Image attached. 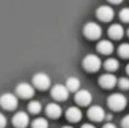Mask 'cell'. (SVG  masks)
Listing matches in <instances>:
<instances>
[{
	"mask_svg": "<svg viewBox=\"0 0 129 128\" xmlns=\"http://www.w3.org/2000/svg\"><path fill=\"white\" fill-rule=\"evenodd\" d=\"M126 96L122 95V94L119 92H114L111 94V95L109 96V99H107V105H109V108L111 109V110L114 112H119V110H124L125 108H126Z\"/></svg>",
	"mask_w": 129,
	"mask_h": 128,
	"instance_id": "cell-1",
	"label": "cell"
},
{
	"mask_svg": "<svg viewBox=\"0 0 129 128\" xmlns=\"http://www.w3.org/2000/svg\"><path fill=\"white\" fill-rule=\"evenodd\" d=\"M82 68L87 72H98L100 68H102V61L98 55H93V54H88L87 57L82 59Z\"/></svg>",
	"mask_w": 129,
	"mask_h": 128,
	"instance_id": "cell-2",
	"label": "cell"
},
{
	"mask_svg": "<svg viewBox=\"0 0 129 128\" xmlns=\"http://www.w3.org/2000/svg\"><path fill=\"white\" fill-rule=\"evenodd\" d=\"M82 33H84V36L87 39H89V40H98V39L102 36V28H100V25H98L96 22H87L84 25Z\"/></svg>",
	"mask_w": 129,
	"mask_h": 128,
	"instance_id": "cell-3",
	"label": "cell"
},
{
	"mask_svg": "<svg viewBox=\"0 0 129 128\" xmlns=\"http://www.w3.org/2000/svg\"><path fill=\"white\" fill-rule=\"evenodd\" d=\"M33 87L37 88L40 91H45L48 90V88L51 87V79L48 74H45V73H36L35 76H33Z\"/></svg>",
	"mask_w": 129,
	"mask_h": 128,
	"instance_id": "cell-4",
	"label": "cell"
},
{
	"mask_svg": "<svg viewBox=\"0 0 129 128\" xmlns=\"http://www.w3.org/2000/svg\"><path fill=\"white\" fill-rule=\"evenodd\" d=\"M0 106L6 110H14L17 109L18 106V98L17 95L14 94H10V92H4L0 95Z\"/></svg>",
	"mask_w": 129,
	"mask_h": 128,
	"instance_id": "cell-5",
	"label": "cell"
},
{
	"mask_svg": "<svg viewBox=\"0 0 129 128\" xmlns=\"http://www.w3.org/2000/svg\"><path fill=\"white\" fill-rule=\"evenodd\" d=\"M15 92H17V96L23 99H29L35 95V87L30 85L29 83H19L15 87Z\"/></svg>",
	"mask_w": 129,
	"mask_h": 128,
	"instance_id": "cell-6",
	"label": "cell"
},
{
	"mask_svg": "<svg viewBox=\"0 0 129 128\" xmlns=\"http://www.w3.org/2000/svg\"><path fill=\"white\" fill-rule=\"evenodd\" d=\"M69 92L70 91L66 88V85L63 84H55L54 87L51 88V96L54 99L59 100V102H62V100H66L69 98Z\"/></svg>",
	"mask_w": 129,
	"mask_h": 128,
	"instance_id": "cell-7",
	"label": "cell"
},
{
	"mask_svg": "<svg viewBox=\"0 0 129 128\" xmlns=\"http://www.w3.org/2000/svg\"><path fill=\"white\" fill-rule=\"evenodd\" d=\"M96 17L103 22H109L114 18V10L110 6H100L96 8Z\"/></svg>",
	"mask_w": 129,
	"mask_h": 128,
	"instance_id": "cell-8",
	"label": "cell"
},
{
	"mask_svg": "<svg viewBox=\"0 0 129 128\" xmlns=\"http://www.w3.org/2000/svg\"><path fill=\"white\" fill-rule=\"evenodd\" d=\"M88 117H89L92 121H103V120H106V112L103 110L102 106L93 105V106H91L89 110H88Z\"/></svg>",
	"mask_w": 129,
	"mask_h": 128,
	"instance_id": "cell-9",
	"label": "cell"
},
{
	"mask_svg": "<svg viewBox=\"0 0 129 128\" xmlns=\"http://www.w3.org/2000/svg\"><path fill=\"white\" fill-rule=\"evenodd\" d=\"M117 77L113 73H104V74H102L99 77V84H100V87H103V88H106V90H110V88H113V87H115L117 85Z\"/></svg>",
	"mask_w": 129,
	"mask_h": 128,
	"instance_id": "cell-10",
	"label": "cell"
},
{
	"mask_svg": "<svg viewBox=\"0 0 129 128\" xmlns=\"http://www.w3.org/2000/svg\"><path fill=\"white\" fill-rule=\"evenodd\" d=\"M29 116L25 112H18L13 117V124L15 128H26L29 125Z\"/></svg>",
	"mask_w": 129,
	"mask_h": 128,
	"instance_id": "cell-11",
	"label": "cell"
},
{
	"mask_svg": "<svg viewBox=\"0 0 129 128\" xmlns=\"http://www.w3.org/2000/svg\"><path fill=\"white\" fill-rule=\"evenodd\" d=\"M76 102L81 106H88L92 102V94L88 90H78L76 92Z\"/></svg>",
	"mask_w": 129,
	"mask_h": 128,
	"instance_id": "cell-12",
	"label": "cell"
},
{
	"mask_svg": "<svg viewBox=\"0 0 129 128\" xmlns=\"http://www.w3.org/2000/svg\"><path fill=\"white\" fill-rule=\"evenodd\" d=\"M45 113L51 118H59L62 116V108H60V105H58L55 102L48 103L47 108H45Z\"/></svg>",
	"mask_w": 129,
	"mask_h": 128,
	"instance_id": "cell-13",
	"label": "cell"
},
{
	"mask_svg": "<svg viewBox=\"0 0 129 128\" xmlns=\"http://www.w3.org/2000/svg\"><path fill=\"white\" fill-rule=\"evenodd\" d=\"M66 117L69 121L72 123H77L82 118V112L80 110V108H76V106H72L66 110Z\"/></svg>",
	"mask_w": 129,
	"mask_h": 128,
	"instance_id": "cell-14",
	"label": "cell"
},
{
	"mask_svg": "<svg viewBox=\"0 0 129 128\" xmlns=\"http://www.w3.org/2000/svg\"><path fill=\"white\" fill-rule=\"evenodd\" d=\"M96 48L100 54H103V55H110V54L114 51V45H113V43L110 40H100L98 43Z\"/></svg>",
	"mask_w": 129,
	"mask_h": 128,
	"instance_id": "cell-15",
	"label": "cell"
},
{
	"mask_svg": "<svg viewBox=\"0 0 129 128\" xmlns=\"http://www.w3.org/2000/svg\"><path fill=\"white\" fill-rule=\"evenodd\" d=\"M124 32H125L124 28H122L119 23H113V25L109 28V36L111 39H114V40H119V39H122Z\"/></svg>",
	"mask_w": 129,
	"mask_h": 128,
	"instance_id": "cell-16",
	"label": "cell"
},
{
	"mask_svg": "<svg viewBox=\"0 0 129 128\" xmlns=\"http://www.w3.org/2000/svg\"><path fill=\"white\" fill-rule=\"evenodd\" d=\"M81 87V83L77 77H69L66 80V88L70 91V92H77Z\"/></svg>",
	"mask_w": 129,
	"mask_h": 128,
	"instance_id": "cell-17",
	"label": "cell"
},
{
	"mask_svg": "<svg viewBox=\"0 0 129 128\" xmlns=\"http://www.w3.org/2000/svg\"><path fill=\"white\" fill-rule=\"evenodd\" d=\"M103 66L107 72H115L117 69H118V61H117L115 58H109V59L104 61Z\"/></svg>",
	"mask_w": 129,
	"mask_h": 128,
	"instance_id": "cell-18",
	"label": "cell"
},
{
	"mask_svg": "<svg viewBox=\"0 0 129 128\" xmlns=\"http://www.w3.org/2000/svg\"><path fill=\"white\" fill-rule=\"evenodd\" d=\"M27 110L32 114H39L41 112V103L39 100H32V102L27 103Z\"/></svg>",
	"mask_w": 129,
	"mask_h": 128,
	"instance_id": "cell-19",
	"label": "cell"
},
{
	"mask_svg": "<svg viewBox=\"0 0 129 128\" xmlns=\"http://www.w3.org/2000/svg\"><path fill=\"white\" fill-rule=\"evenodd\" d=\"M50 124H48L47 118L44 117H37L32 121V128H48Z\"/></svg>",
	"mask_w": 129,
	"mask_h": 128,
	"instance_id": "cell-20",
	"label": "cell"
},
{
	"mask_svg": "<svg viewBox=\"0 0 129 128\" xmlns=\"http://www.w3.org/2000/svg\"><path fill=\"white\" fill-rule=\"evenodd\" d=\"M118 55L121 58H129V43H124L118 47Z\"/></svg>",
	"mask_w": 129,
	"mask_h": 128,
	"instance_id": "cell-21",
	"label": "cell"
},
{
	"mask_svg": "<svg viewBox=\"0 0 129 128\" xmlns=\"http://www.w3.org/2000/svg\"><path fill=\"white\" fill-rule=\"evenodd\" d=\"M119 19L122 22H129V7H125L119 11Z\"/></svg>",
	"mask_w": 129,
	"mask_h": 128,
	"instance_id": "cell-22",
	"label": "cell"
},
{
	"mask_svg": "<svg viewBox=\"0 0 129 128\" xmlns=\"http://www.w3.org/2000/svg\"><path fill=\"white\" fill-rule=\"evenodd\" d=\"M118 87L121 90H129V79L128 77H121L118 81H117Z\"/></svg>",
	"mask_w": 129,
	"mask_h": 128,
	"instance_id": "cell-23",
	"label": "cell"
},
{
	"mask_svg": "<svg viewBox=\"0 0 129 128\" xmlns=\"http://www.w3.org/2000/svg\"><path fill=\"white\" fill-rule=\"evenodd\" d=\"M7 125V117L0 112V128H6Z\"/></svg>",
	"mask_w": 129,
	"mask_h": 128,
	"instance_id": "cell-24",
	"label": "cell"
},
{
	"mask_svg": "<svg viewBox=\"0 0 129 128\" xmlns=\"http://www.w3.org/2000/svg\"><path fill=\"white\" fill-rule=\"evenodd\" d=\"M121 125H122V128H129V114H126L124 118H122Z\"/></svg>",
	"mask_w": 129,
	"mask_h": 128,
	"instance_id": "cell-25",
	"label": "cell"
},
{
	"mask_svg": "<svg viewBox=\"0 0 129 128\" xmlns=\"http://www.w3.org/2000/svg\"><path fill=\"white\" fill-rule=\"evenodd\" d=\"M103 128H117V125H115V124H113V123H106L103 125Z\"/></svg>",
	"mask_w": 129,
	"mask_h": 128,
	"instance_id": "cell-26",
	"label": "cell"
},
{
	"mask_svg": "<svg viewBox=\"0 0 129 128\" xmlns=\"http://www.w3.org/2000/svg\"><path fill=\"white\" fill-rule=\"evenodd\" d=\"M109 2L111 3V4H119V3H122L124 0H109Z\"/></svg>",
	"mask_w": 129,
	"mask_h": 128,
	"instance_id": "cell-27",
	"label": "cell"
},
{
	"mask_svg": "<svg viewBox=\"0 0 129 128\" xmlns=\"http://www.w3.org/2000/svg\"><path fill=\"white\" fill-rule=\"evenodd\" d=\"M81 128H95V125H92V124H82L81 125Z\"/></svg>",
	"mask_w": 129,
	"mask_h": 128,
	"instance_id": "cell-28",
	"label": "cell"
},
{
	"mask_svg": "<svg viewBox=\"0 0 129 128\" xmlns=\"http://www.w3.org/2000/svg\"><path fill=\"white\" fill-rule=\"evenodd\" d=\"M126 73H128V76H129V63L126 65Z\"/></svg>",
	"mask_w": 129,
	"mask_h": 128,
	"instance_id": "cell-29",
	"label": "cell"
},
{
	"mask_svg": "<svg viewBox=\"0 0 129 128\" xmlns=\"http://www.w3.org/2000/svg\"><path fill=\"white\" fill-rule=\"evenodd\" d=\"M62 128H73V127H70V125H64V127H62Z\"/></svg>",
	"mask_w": 129,
	"mask_h": 128,
	"instance_id": "cell-30",
	"label": "cell"
},
{
	"mask_svg": "<svg viewBox=\"0 0 129 128\" xmlns=\"http://www.w3.org/2000/svg\"><path fill=\"white\" fill-rule=\"evenodd\" d=\"M128 36H129V29H128Z\"/></svg>",
	"mask_w": 129,
	"mask_h": 128,
	"instance_id": "cell-31",
	"label": "cell"
}]
</instances>
